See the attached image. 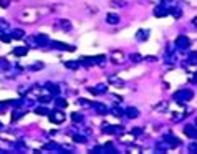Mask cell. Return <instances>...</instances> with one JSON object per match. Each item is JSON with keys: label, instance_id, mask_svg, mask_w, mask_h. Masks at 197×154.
Here are the masks:
<instances>
[{"label": "cell", "instance_id": "obj_38", "mask_svg": "<svg viewBox=\"0 0 197 154\" xmlns=\"http://www.w3.org/2000/svg\"><path fill=\"white\" fill-rule=\"evenodd\" d=\"M9 104H12L13 108H20V106L23 104V100H15V101H10Z\"/></svg>", "mask_w": 197, "mask_h": 154}, {"label": "cell", "instance_id": "obj_31", "mask_svg": "<svg viewBox=\"0 0 197 154\" xmlns=\"http://www.w3.org/2000/svg\"><path fill=\"white\" fill-rule=\"evenodd\" d=\"M111 115H114V116H123V115H124V109L114 106V108H111Z\"/></svg>", "mask_w": 197, "mask_h": 154}, {"label": "cell", "instance_id": "obj_24", "mask_svg": "<svg viewBox=\"0 0 197 154\" xmlns=\"http://www.w3.org/2000/svg\"><path fill=\"white\" fill-rule=\"evenodd\" d=\"M60 27L63 28V30H66V32L71 30V23H70V20H65V18L60 20Z\"/></svg>", "mask_w": 197, "mask_h": 154}, {"label": "cell", "instance_id": "obj_48", "mask_svg": "<svg viewBox=\"0 0 197 154\" xmlns=\"http://www.w3.org/2000/svg\"><path fill=\"white\" fill-rule=\"evenodd\" d=\"M18 91H20V95H23V93H28V91H30V88H28V86H27V88H25V86H22Z\"/></svg>", "mask_w": 197, "mask_h": 154}, {"label": "cell", "instance_id": "obj_6", "mask_svg": "<svg viewBox=\"0 0 197 154\" xmlns=\"http://www.w3.org/2000/svg\"><path fill=\"white\" fill-rule=\"evenodd\" d=\"M50 45L53 48H58V50H68V51H75V47H71V45H66V43H61V42H50Z\"/></svg>", "mask_w": 197, "mask_h": 154}, {"label": "cell", "instance_id": "obj_25", "mask_svg": "<svg viewBox=\"0 0 197 154\" xmlns=\"http://www.w3.org/2000/svg\"><path fill=\"white\" fill-rule=\"evenodd\" d=\"M47 88L50 90L51 95H58L60 93V88H58V85H51V83H47Z\"/></svg>", "mask_w": 197, "mask_h": 154}, {"label": "cell", "instance_id": "obj_5", "mask_svg": "<svg viewBox=\"0 0 197 154\" xmlns=\"http://www.w3.org/2000/svg\"><path fill=\"white\" fill-rule=\"evenodd\" d=\"M103 133H106V134H118V133H123V128L113 126V124H104V126H103Z\"/></svg>", "mask_w": 197, "mask_h": 154}, {"label": "cell", "instance_id": "obj_15", "mask_svg": "<svg viewBox=\"0 0 197 154\" xmlns=\"http://www.w3.org/2000/svg\"><path fill=\"white\" fill-rule=\"evenodd\" d=\"M106 22H108L109 25H116V23H119V17H118L116 13H108L106 15Z\"/></svg>", "mask_w": 197, "mask_h": 154}, {"label": "cell", "instance_id": "obj_20", "mask_svg": "<svg viewBox=\"0 0 197 154\" xmlns=\"http://www.w3.org/2000/svg\"><path fill=\"white\" fill-rule=\"evenodd\" d=\"M134 137H136V136H134L133 133H131V134H123L119 141H121V143H124V144H129V143H134Z\"/></svg>", "mask_w": 197, "mask_h": 154}, {"label": "cell", "instance_id": "obj_9", "mask_svg": "<svg viewBox=\"0 0 197 154\" xmlns=\"http://www.w3.org/2000/svg\"><path fill=\"white\" fill-rule=\"evenodd\" d=\"M164 141L167 143V146H169V148H177V146L180 144L177 137H176V136H171V134L164 136Z\"/></svg>", "mask_w": 197, "mask_h": 154}, {"label": "cell", "instance_id": "obj_47", "mask_svg": "<svg viewBox=\"0 0 197 154\" xmlns=\"http://www.w3.org/2000/svg\"><path fill=\"white\" fill-rule=\"evenodd\" d=\"M0 65H2L3 68H9V66H10V65H9V63L5 62V58H0Z\"/></svg>", "mask_w": 197, "mask_h": 154}, {"label": "cell", "instance_id": "obj_45", "mask_svg": "<svg viewBox=\"0 0 197 154\" xmlns=\"http://www.w3.org/2000/svg\"><path fill=\"white\" fill-rule=\"evenodd\" d=\"M40 68H43V63H35L30 70H40Z\"/></svg>", "mask_w": 197, "mask_h": 154}, {"label": "cell", "instance_id": "obj_39", "mask_svg": "<svg viewBox=\"0 0 197 154\" xmlns=\"http://www.w3.org/2000/svg\"><path fill=\"white\" fill-rule=\"evenodd\" d=\"M128 151H129V152H141L142 148H139V146H129Z\"/></svg>", "mask_w": 197, "mask_h": 154}, {"label": "cell", "instance_id": "obj_44", "mask_svg": "<svg viewBox=\"0 0 197 154\" xmlns=\"http://www.w3.org/2000/svg\"><path fill=\"white\" fill-rule=\"evenodd\" d=\"M0 5H2L3 9H7V7L10 5V0H0Z\"/></svg>", "mask_w": 197, "mask_h": 154}, {"label": "cell", "instance_id": "obj_17", "mask_svg": "<svg viewBox=\"0 0 197 154\" xmlns=\"http://www.w3.org/2000/svg\"><path fill=\"white\" fill-rule=\"evenodd\" d=\"M28 53V47H17L13 48V55L15 56H25Z\"/></svg>", "mask_w": 197, "mask_h": 154}, {"label": "cell", "instance_id": "obj_36", "mask_svg": "<svg viewBox=\"0 0 197 154\" xmlns=\"http://www.w3.org/2000/svg\"><path fill=\"white\" fill-rule=\"evenodd\" d=\"M23 116V113L20 111V109H17V111H13V115H12V121H17Z\"/></svg>", "mask_w": 197, "mask_h": 154}, {"label": "cell", "instance_id": "obj_27", "mask_svg": "<svg viewBox=\"0 0 197 154\" xmlns=\"http://www.w3.org/2000/svg\"><path fill=\"white\" fill-rule=\"evenodd\" d=\"M186 115H187V113H180V111H177V113H174V115H172V118H171V119L174 121V123H177V121H180V119H182Z\"/></svg>", "mask_w": 197, "mask_h": 154}, {"label": "cell", "instance_id": "obj_1", "mask_svg": "<svg viewBox=\"0 0 197 154\" xmlns=\"http://www.w3.org/2000/svg\"><path fill=\"white\" fill-rule=\"evenodd\" d=\"M192 96H194V93H192L191 90H179L177 93H174V98L177 103H180V104H184L186 101H189V100H192Z\"/></svg>", "mask_w": 197, "mask_h": 154}, {"label": "cell", "instance_id": "obj_35", "mask_svg": "<svg viewBox=\"0 0 197 154\" xmlns=\"http://www.w3.org/2000/svg\"><path fill=\"white\" fill-rule=\"evenodd\" d=\"M10 38H12V36H10V35H7V32H0V40H2V42L9 43V42H10Z\"/></svg>", "mask_w": 197, "mask_h": 154}, {"label": "cell", "instance_id": "obj_40", "mask_svg": "<svg viewBox=\"0 0 197 154\" xmlns=\"http://www.w3.org/2000/svg\"><path fill=\"white\" fill-rule=\"evenodd\" d=\"M38 101H40L42 104H47V103H50V101H51V98H50V96H40Z\"/></svg>", "mask_w": 197, "mask_h": 154}, {"label": "cell", "instance_id": "obj_4", "mask_svg": "<svg viewBox=\"0 0 197 154\" xmlns=\"http://www.w3.org/2000/svg\"><path fill=\"white\" fill-rule=\"evenodd\" d=\"M36 10H32V9H27V10H23L22 12V18H23V22H35L36 20Z\"/></svg>", "mask_w": 197, "mask_h": 154}, {"label": "cell", "instance_id": "obj_33", "mask_svg": "<svg viewBox=\"0 0 197 154\" xmlns=\"http://www.w3.org/2000/svg\"><path fill=\"white\" fill-rule=\"evenodd\" d=\"M169 13H172L176 18H179L180 15H182V12H180V9H177V7H172V9L169 10Z\"/></svg>", "mask_w": 197, "mask_h": 154}, {"label": "cell", "instance_id": "obj_49", "mask_svg": "<svg viewBox=\"0 0 197 154\" xmlns=\"http://www.w3.org/2000/svg\"><path fill=\"white\" fill-rule=\"evenodd\" d=\"M7 104H9V103H0V111H2V109H3V108H5V106H7Z\"/></svg>", "mask_w": 197, "mask_h": 154}, {"label": "cell", "instance_id": "obj_19", "mask_svg": "<svg viewBox=\"0 0 197 154\" xmlns=\"http://www.w3.org/2000/svg\"><path fill=\"white\" fill-rule=\"evenodd\" d=\"M109 5L114 7V9H121V7L128 5V2H126V0H111V2H109Z\"/></svg>", "mask_w": 197, "mask_h": 154}, {"label": "cell", "instance_id": "obj_43", "mask_svg": "<svg viewBox=\"0 0 197 154\" xmlns=\"http://www.w3.org/2000/svg\"><path fill=\"white\" fill-rule=\"evenodd\" d=\"M189 151H191V152H197V143L189 144Z\"/></svg>", "mask_w": 197, "mask_h": 154}, {"label": "cell", "instance_id": "obj_50", "mask_svg": "<svg viewBox=\"0 0 197 154\" xmlns=\"http://www.w3.org/2000/svg\"><path fill=\"white\" fill-rule=\"evenodd\" d=\"M192 22H194V25H195V27H197V17H195V18H194V20H192Z\"/></svg>", "mask_w": 197, "mask_h": 154}, {"label": "cell", "instance_id": "obj_14", "mask_svg": "<svg viewBox=\"0 0 197 154\" xmlns=\"http://www.w3.org/2000/svg\"><path fill=\"white\" fill-rule=\"evenodd\" d=\"M108 81L111 83V85H116V86H123V85H124V81H123L121 78H118L116 75H109L108 76Z\"/></svg>", "mask_w": 197, "mask_h": 154}, {"label": "cell", "instance_id": "obj_16", "mask_svg": "<svg viewBox=\"0 0 197 154\" xmlns=\"http://www.w3.org/2000/svg\"><path fill=\"white\" fill-rule=\"evenodd\" d=\"M10 36H12V38H15V40H22L23 36H25V32H23L22 28H15V30L10 33Z\"/></svg>", "mask_w": 197, "mask_h": 154}, {"label": "cell", "instance_id": "obj_37", "mask_svg": "<svg viewBox=\"0 0 197 154\" xmlns=\"http://www.w3.org/2000/svg\"><path fill=\"white\" fill-rule=\"evenodd\" d=\"M129 58H131V62H133V63H139V62L142 60V56H141V55H138V53H134V55H131Z\"/></svg>", "mask_w": 197, "mask_h": 154}, {"label": "cell", "instance_id": "obj_26", "mask_svg": "<svg viewBox=\"0 0 197 154\" xmlns=\"http://www.w3.org/2000/svg\"><path fill=\"white\" fill-rule=\"evenodd\" d=\"M65 66L70 68V70H76V68H80V62H65Z\"/></svg>", "mask_w": 197, "mask_h": 154}, {"label": "cell", "instance_id": "obj_12", "mask_svg": "<svg viewBox=\"0 0 197 154\" xmlns=\"http://www.w3.org/2000/svg\"><path fill=\"white\" fill-rule=\"evenodd\" d=\"M124 115L128 116L129 119H134V118H138V116H139V109H138V108H133V106H129V108H128V109H126V111H124Z\"/></svg>", "mask_w": 197, "mask_h": 154}, {"label": "cell", "instance_id": "obj_21", "mask_svg": "<svg viewBox=\"0 0 197 154\" xmlns=\"http://www.w3.org/2000/svg\"><path fill=\"white\" fill-rule=\"evenodd\" d=\"M147 36H149V32H147V30H138V33H136V38L139 40V42L147 40Z\"/></svg>", "mask_w": 197, "mask_h": 154}, {"label": "cell", "instance_id": "obj_3", "mask_svg": "<svg viewBox=\"0 0 197 154\" xmlns=\"http://www.w3.org/2000/svg\"><path fill=\"white\" fill-rule=\"evenodd\" d=\"M174 45L179 48V50H187L189 47H191V42H189V38L186 35H179L177 38H176Z\"/></svg>", "mask_w": 197, "mask_h": 154}, {"label": "cell", "instance_id": "obj_52", "mask_svg": "<svg viewBox=\"0 0 197 154\" xmlns=\"http://www.w3.org/2000/svg\"><path fill=\"white\" fill-rule=\"evenodd\" d=\"M195 81H197V73H195Z\"/></svg>", "mask_w": 197, "mask_h": 154}, {"label": "cell", "instance_id": "obj_51", "mask_svg": "<svg viewBox=\"0 0 197 154\" xmlns=\"http://www.w3.org/2000/svg\"><path fill=\"white\" fill-rule=\"evenodd\" d=\"M162 2H172V0H162Z\"/></svg>", "mask_w": 197, "mask_h": 154}, {"label": "cell", "instance_id": "obj_8", "mask_svg": "<svg viewBox=\"0 0 197 154\" xmlns=\"http://www.w3.org/2000/svg\"><path fill=\"white\" fill-rule=\"evenodd\" d=\"M35 40H36V43H38V47H47V45H50V38H48V36L45 35V33L36 35Z\"/></svg>", "mask_w": 197, "mask_h": 154}, {"label": "cell", "instance_id": "obj_42", "mask_svg": "<svg viewBox=\"0 0 197 154\" xmlns=\"http://www.w3.org/2000/svg\"><path fill=\"white\" fill-rule=\"evenodd\" d=\"M131 133H133L134 136H139V134H142V133H144V129H142V128H134Z\"/></svg>", "mask_w": 197, "mask_h": 154}, {"label": "cell", "instance_id": "obj_13", "mask_svg": "<svg viewBox=\"0 0 197 154\" xmlns=\"http://www.w3.org/2000/svg\"><path fill=\"white\" fill-rule=\"evenodd\" d=\"M106 90H108V86H104V85H98L96 88H88V91L93 95H103V93H106Z\"/></svg>", "mask_w": 197, "mask_h": 154}, {"label": "cell", "instance_id": "obj_30", "mask_svg": "<svg viewBox=\"0 0 197 154\" xmlns=\"http://www.w3.org/2000/svg\"><path fill=\"white\" fill-rule=\"evenodd\" d=\"M73 141H75V143H80V144H85L86 137L83 134H75V136H73Z\"/></svg>", "mask_w": 197, "mask_h": 154}, {"label": "cell", "instance_id": "obj_32", "mask_svg": "<svg viewBox=\"0 0 197 154\" xmlns=\"http://www.w3.org/2000/svg\"><path fill=\"white\" fill-rule=\"evenodd\" d=\"M71 119L75 121V123H81V121H83V115H81V113H73Z\"/></svg>", "mask_w": 197, "mask_h": 154}, {"label": "cell", "instance_id": "obj_28", "mask_svg": "<svg viewBox=\"0 0 197 154\" xmlns=\"http://www.w3.org/2000/svg\"><path fill=\"white\" fill-rule=\"evenodd\" d=\"M187 63L189 65H197V53L195 51H192V53L187 56Z\"/></svg>", "mask_w": 197, "mask_h": 154}, {"label": "cell", "instance_id": "obj_41", "mask_svg": "<svg viewBox=\"0 0 197 154\" xmlns=\"http://www.w3.org/2000/svg\"><path fill=\"white\" fill-rule=\"evenodd\" d=\"M78 103H80L81 106H91V104H93V103H89V101H86L85 98H80V100H78Z\"/></svg>", "mask_w": 197, "mask_h": 154}, {"label": "cell", "instance_id": "obj_18", "mask_svg": "<svg viewBox=\"0 0 197 154\" xmlns=\"http://www.w3.org/2000/svg\"><path fill=\"white\" fill-rule=\"evenodd\" d=\"M167 13H169V10L164 9V7H156V9H154V15H156V17H166Z\"/></svg>", "mask_w": 197, "mask_h": 154}, {"label": "cell", "instance_id": "obj_29", "mask_svg": "<svg viewBox=\"0 0 197 154\" xmlns=\"http://www.w3.org/2000/svg\"><path fill=\"white\" fill-rule=\"evenodd\" d=\"M35 113H36L38 116H45V115H48L50 111H48L45 106H38V108H35Z\"/></svg>", "mask_w": 197, "mask_h": 154}, {"label": "cell", "instance_id": "obj_22", "mask_svg": "<svg viewBox=\"0 0 197 154\" xmlns=\"http://www.w3.org/2000/svg\"><path fill=\"white\" fill-rule=\"evenodd\" d=\"M167 106H169V104H167V101H161L159 104H156V106H154V109H156L157 113H166Z\"/></svg>", "mask_w": 197, "mask_h": 154}, {"label": "cell", "instance_id": "obj_10", "mask_svg": "<svg viewBox=\"0 0 197 154\" xmlns=\"http://www.w3.org/2000/svg\"><path fill=\"white\" fill-rule=\"evenodd\" d=\"M111 60L114 63H123V62H124V53L119 51V50H114L111 53Z\"/></svg>", "mask_w": 197, "mask_h": 154}, {"label": "cell", "instance_id": "obj_53", "mask_svg": "<svg viewBox=\"0 0 197 154\" xmlns=\"http://www.w3.org/2000/svg\"><path fill=\"white\" fill-rule=\"evenodd\" d=\"M195 123H197V119H195Z\"/></svg>", "mask_w": 197, "mask_h": 154}, {"label": "cell", "instance_id": "obj_11", "mask_svg": "<svg viewBox=\"0 0 197 154\" xmlns=\"http://www.w3.org/2000/svg\"><path fill=\"white\" fill-rule=\"evenodd\" d=\"M91 106L96 109L98 115H108V108H106V104H103V103H93Z\"/></svg>", "mask_w": 197, "mask_h": 154}, {"label": "cell", "instance_id": "obj_23", "mask_svg": "<svg viewBox=\"0 0 197 154\" xmlns=\"http://www.w3.org/2000/svg\"><path fill=\"white\" fill-rule=\"evenodd\" d=\"M55 104H56V108L63 109V108H66V106H68V101H66V100H63V98H56V100H55Z\"/></svg>", "mask_w": 197, "mask_h": 154}, {"label": "cell", "instance_id": "obj_34", "mask_svg": "<svg viewBox=\"0 0 197 154\" xmlns=\"http://www.w3.org/2000/svg\"><path fill=\"white\" fill-rule=\"evenodd\" d=\"M9 22H5V20H0V32H9Z\"/></svg>", "mask_w": 197, "mask_h": 154}, {"label": "cell", "instance_id": "obj_7", "mask_svg": "<svg viewBox=\"0 0 197 154\" xmlns=\"http://www.w3.org/2000/svg\"><path fill=\"white\" fill-rule=\"evenodd\" d=\"M184 133H186V136H189V137H197V128L194 126V124H186L184 126Z\"/></svg>", "mask_w": 197, "mask_h": 154}, {"label": "cell", "instance_id": "obj_2", "mask_svg": "<svg viewBox=\"0 0 197 154\" xmlns=\"http://www.w3.org/2000/svg\"><path fill=\"white\" fill-rule=\"evenodd\" d=\"M48 118H50V121L51 123H56V124H60V123H63L65 121V113L61 111V109L58 108V109H55V111H50V115H48Z\"/></svg>", "mask_w": 197, "mask_h": 154}, {"label": "cell", "instance_id": "obj_46", "mask_svg": "<svg viewBox=\"0 0 197 154\" xmlns=\"http://www.w3.org/2000/svg\"><path fill=\"white\" fill-rule=\"evenodd\" d=\"M142 60H146V62H156V60H157V58H156V56H144V58H142Z\"/></svg>", "mask_w": 197, "mask_h": 154}]
</instances>
